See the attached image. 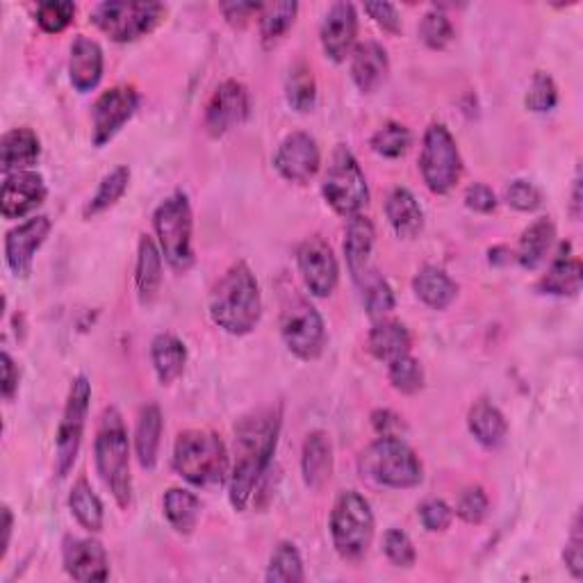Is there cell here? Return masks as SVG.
<instances>
[{
	"instance_id": "cell-32",
	"label": "cell",
	"mask_w": 583,
	"mask_h": 583,
	"mask_svg": "<svg viewBox=\"0 0 583 583\" xmlns=\"http://www.w3.org/2000/svg\"><path fill=\"white\" fill-rule=\"evenodd\" d=\"M413 289L422 304H426L433 310H445L454 304L458 297L456 281L443 272L441 267L426 265L422 267L413 278Z\"/></svg>"
},
{
	"instance_id": "cell-47",
	"label": "cell",
	"mask_w": 583,
	"mask_h": 583,
	"mask_svg": "<svg viewBox=\"0 0 583 583\" xmlns=\"http://www.w3.org/2000/svg\"><path fill=\"white\" fill-rule=\"evenodd\" d=\"M384 551L392 565L397 568H413L415 565V545L401 529H388L384 536Z\"/></svg>"
},
{
	"instance_id": "cell-45",
	"label": "cell",
	"mask_w": 583,
	"mask_h": 583,
	"mask_svg": "<svg viewBox=\"0 0 583 583\" xmlns=\"http://www.w3.org/2000/svg\"><path fill=\"white\" fill-rule=\"evenodd\" d=\"M76 16V5L69 0H46L37 8V23L44 33L57 35L69 27Z\"/></svg>"
},
{
	"instance_id": "cell-34",
	"label": "cell",
	"mask_w": 583,
	"mask_h": 583,
	"mask_svg": "<svg viewBox=\"0 0 583 583\" xmlns=\"http://www.w3.org/2000/svg\"><path fill=\"white\" fill-rule=\"evenodd\" d=\"M553 240H557V226H553L549 217L534 221L519 238V247L515 253L519 267L536 270L549 253V249L553 247Z\"/></svg>"
},
{
	"instance_id": "cell-22",
	"label": "cell",
	"mask_w": 583,
	"mask_h": 583,
	"mask_svg": "<svg viewBox=\"0 0 583 583\" xmlns=\"http://www.w3.org/2000/svg\"><path fill=\"white\" fill-rule=\"evenodd\" d=\"M390 73L388 50L378 42L356 44L352 50V78L363 94L376 92Z\"/></svg>"
},
{
	"instance_id": "cell-46",
	"label": "cell",
	"mask_w": 583,
	"mask_h": 583,
	"mask_svg": "<svg viewBox=\"0 0 583 583\" xmlns=\"http://www.w3.org/2000/svg\"><path fill=\"white\" fill-rule=\"evenodd\" d=\"M557 103H559L557 82H553V78L549 73L538 71L531 78L529 92H527V96H524V105H527V110H531L536 114H542V112H549V110L557 107Z\"/></svg>"
},
{
	"instance_id": "cell-43",
	"label": "cell",
	"mask_w": 583,
	"mask_h": 583,
	"mask_svg": "<svg viewBox=\"0 0 583 583\" xmlns=\"http://www.w3.org/2000/svg\"><path fill=\"white\" fill-rule=\"evenodd\" d=\"M420 39L433 48V50H443L451 44L454 39V25L449 21V16L441 10V8H433L428 10L422 21H420Z\"/></svg>"
},
{
	"instance_id": "cell-39",
	"label": "cell",
	"mask_w": 583,
	"mask_h": 583,
	"mask_svg": "<svg viewBox=\"0 0 583 583\" xmlns=\"http://www.w3.org/2000/svg\"><path fill=\"white\" fill-rule=\"evenodd\" d=\"M285 96L292 110L310 112L317 103V82L312 69L306 62H297L285 80Z\"/></svg>"
},
{
	"instance_id": "cell-48",
	"label": "cell",
	"mask_w": 583,
	"mask_h": 583,
	"mask_svg": "<svg viewBox=\"0 0 583 583\" xmlns=\"http://www.w3.org/2000/svg\"><path fill=\"white\" fill-rule=\"evenodd\" d=\"M488 506H490L488 494L483 492V488L475 485L460 494V500L456 504V515L468 524H481L488 517Z\"/></svg>"
},
{
	"instance_id": "cell-53",
	"label": "cell",
	"mask_w": 583,
	"mask_h": 583,
	"mask_svg": "<svg viewBox=\"0 0 583 583\" xmlns=\"http://www.w3.org/2000/svg\"><path fill=\"white\" fill-rule=\"evenodd\" d=\"M365 12L384 27L386 33H392V35H399L401 33V16L397 12L395 5L390 3H367L365 5Z\"/></svg>"
},
{
	"instance_id": "cell-40",
	"label": "cell",
	"mask_w": 583,
	"mask_h": 583,
	"mask_svg": "<svg viewBox=\"0 0 583 583\" xmlns=\"http://www.w3.org/2000/svg\"><path fill=\"white\" fill-rule=\"evenodd\" d=\"M267 581L274 583H301L306 581V572H304V561H301V553L297 549V545L292 542H281L267 565Z\"/></svg>"
},
{
	"instance_id": "cell-4",
	"label": "cell",
	"mask_w": 583,
	"mask_h": 583,
	"mask_svg": "<svg viewBox=\"0 0 583 583\" xmlns=\"http://www.w3.org/2000/svg\"><path fill=\"white\" fill-rule=\"evenodd\" d=\"M173 470L196 488H217L230 477V458L221 437L208 428H190L173 445Z\"/></svg>"
},
{
	"instance_id": "cell-33",
	"label": "cell",
	"mask_w": 583,
	"mask_h": 583,
	"mask_svg": "<svg viewBox=\"0 0 583 583\" xmlns=\"http://www.w3.org/2000/svg\"><path fill=\"white\" fill-rule=\"evenodd\" d=\"M151 363L162 386H171L183 376L187 363V348L183 340L171 333H160L151 342Z\"/></svg>"
},
{
	"instance_id": "cell-31",
	"label": "cell",
	"mask_w": 583,
	"mask_h": 583,
	"mask_svg": "<svg viewBox=\"0 0 583 583\" xmlns=\"http://www.w3.org/2000/svg\"><path fill=\"white\" fill-rule=\"evenodd\" d=\"M162 411L158 403H146L139 418H137V428H135V449L137 458L144 470H153L158 462V451H160V437H162Z\"/></svg>"
},
{
	"instance_id": "cell-37",
	"label": "cell",
	"mask_w": 583,
	"mask_h": 583,
	"mask_svg": "<svg viewBox=\"0 0 583 583\" xmlns=\"http://www.w3.org/2000/svg\"><path fill=\"white\" fill-rule=\"evenodd\" d=\"M299 12V3L295 0H281V3L262 5L258 19H260V37L265 46L278 44L292 25H295Z\"/></svg>"
},
{
	"instance_id": "cell-28",
	"label": "cell",
	"mask_w": 583,
	"mask_h": 583,
	"mask_svg": "<svg viewBox=\"0 0 583 583\" xmlns=\"http://www.w3.org/2000/svg\"><path fill=\"white\" fill-rule=\"evenodd\" d=\"M386 217L401 240H415L424 228V213L415 194L405 187H395L386 198Z\"/></svg>"
},
{
	"instance_id": "cell-49",
	"label": "cell",
	"mask_w": 583,
	"mask_h": 583,
	"mask_svg": "<svg viewBox=\"0 0 583 583\" xmlns=\"http://www.w3.org/2000/svg\"><path fill=\"white\" fill-rule=\"evenodd\" d=\"M506 203L519 213H534L542 206V192L529 181H513L506 187Z\"/></svg>"
},
{
	"instance_id": "cell-27",
	"label": "cell",
	"mask_w": 583,
	"mask_h": 583,
	"mask_svg": "<svg viewBox=\"0 0 583 583\" xmlns=\"http://www.w3.org/2000/svg\"><path fill=\"white\" fill-rule=\"evenodd\" d=\"M135 285L141 306H151L158 299L162 287V251L149 236L139 238Z\"/></svg>"
},
{
	"instance_id": "cell-8",
	"label": "cell",
	"mask_w": 583,
	"mask_h": 583,
	"mask_svg": "<svg viewBox=\"0 0 583 583\" xmlns=\"http://www.w3.org/2000/svg\"><path fill=\"white\" fill-rule=\"evenodd\" d=\"M322 194L329 206L340 217H346V219L361 215L363 208L369 203V187L365 181V173L356 156L342 144L333 151L331 162L327 167L324 181H322Z\"/></svg>"
},
{
	"instance_id": "cell-9",
	"label": "cell",
	"mask_w": 583,
	"mask_h": 583,
	"mask_svg": "<svg viewBox=\"0 0 583 583\" xmlns=\"http://www.w3.org/2000/svg\"><path fill=\"white\" fill-rule=\"evenodd\" d=\"M164 3H126V0H112L99 3L92 10V23L112 42L128 44L153 33L164 21Z\"/></svg>"
},
{
	"instance_id": "cell-30",
	"label": "cell",
	"mask_w": 583,
	"mask_h": 583,
	"mask_svg": "<svg viewBox=\"0 0 583 583\" xmlns=\"http://www.w3.org/2000/svg\"><path fill=\"white\" fill-rule=\"evenodd\" d=\"M468 426L475 441L485 449H498L506 443L508 424L504 413L488 399H479L468 413Z\"/></svg>"
},
{
	"instance_id": "cell-41",
	"label": "cell",
	"mask_w": 583,
	"mask_h": 583,
	"mask_svg": "<svg viewBox=\"0 0 583 583\" xmlns=\"http://www.w3.org/2000/svg\"><path fill=\"white\" fill-rule=\"evenodd\" d=\"M371 151L378 153L381 158H390L397 160L401 158L408 149H411L413 144V135L408 130L403 124L397 122H388L384 128H378L371 135Z\"/></svg>"
},
{
	"instance_id": "cell-35",
	"label": "cell",
	"mask_w": 583,
	"mask_h": 583,
	"mask_svg": "<svg viewBox=\"0 0 583 583\" xmlns=\"http://www.w3.org/2000/svg\"><path fill=\"white\" fill-rule=\"evenodd\" d=\"M164 517L173 529L183 536H190L201 517V500L185 488H169L162 498Z\"/></svg>"
},
{
	"instance_id": "cell-23",
	"label": "cell",
	"mask_w": 583,
	"mask_h": 583,
	"mask_svg": "<svg viewBox=\"0 0 583 583\" xmlns=\"http://www.w3.org/2000/svg\"><path fill=\"white\" fill-rule=\"evenodd\" d=\"M69 78L80 94L92 92L103 78V48L90 37H76L69 57Z\"/></svg>"
},
{
	"instance_id": "cell-20",
	"label": "cell",
	"mask_w": 583,
	"mask_h": 583,
	"mask_svg": "<svg viewBox=\"0 0 583 583\" xmlns=\"http://www.w3.org/2000/svg\"><path fill=\"white\" fill-rule=\"evenodd\" d=\"M65 570L76 581H107L110 563L105 547L92 538H67L62 547Z\"/></svg>"
},
{
	"instance_id": "cell-55",
	"label": "cell",
	"mask_w": 583,
	"mask_h": 583,
	"mask_svg": "<svg viewBox=\"0 0 583 583\" xmlns=\"http://www.w3.org/2000/svg\"><path fill=\"white\" fill-rule=\"evenodd\" d=\"M0 363H3V397H5V401H12L14 395L19 392L21 371L8 352H3V356H0Z\"/></svg>"
},
{
	"instance_id": "cell-51",
	"label": "cell",
	"mask_w": 583,
	"mask_h": 583,
	"mask_svg": "<svg viewBox=\"0 0 583 583\" xmlns=\"http://www.w3.org/2000/svg\"><path fill=\"white\" fill-rule=\"evenodd\" d=\"M454 511L443 500H426L420 506V519L426 531H445L451 524Z\"/></svg>"
},
{
	"instance_id": "cell-56",
	"label": "cell",
	"mask_w": 583,
	"mask_h": 583,
	"mask_svg": "<svg viewBox=\"0 0 583 583\" xmlns=\"http://www.w3.org/2000/svg\"><path fill=\"white\" fill-rule=\"evenodd\" d=\"M371 426L378 435H399V431L403 428V422L392 411H374Z\"/></svg>"
},
{
	"instance_id": "cell-58",
	"label": "cell",
	"mask_w": 583,
	"mask_h": 583,
	"mask_svg": "<svg viewBox=\"0 0 583 583\" xmlns=\"http://www.w3.org/2000/svg\"><path fill=\"white\" fill-rule=\"evenodd\" d=\"M570 215L572 219L581 217V176L576 173L574 185H572V201H570Z\"/></svg>"
},
{
	"instance_id": "cell-38",
	"label": "cell",
	"mask_w": 583,
	"mask_h": 583,
	"mask_svg": "<svg viewBox=\"0 0 583 583\" xmlns=\"http://www.w3.org/2000/svg\"><path fill=\"white\" fill-rule=\"evenodd\" d=\"M128 183H130V169L128 167H114L107 176L101 181L94 196L87 201V206L82 210L84 217L90 219V217H96V215L110 210L114 203L126 194Z\"/></svg>"
},
{
	"instance_id": "cell-13",
	"label": "cell",
	"mask_w": 583,
	"mask_h": 583,
	"mask_svg": "<svg viewBox=\"0 0 583 583\" xmlns=\"http://www.w3.org/2000/svg\"><path fill=\"white\" fill-rule=\"evenodd\" d=\"M297 265L312 297L327 299L333 295L340 281V265L324 238H306L297 249Z\"/></svg>"
},
{
	"instance_id": "cell-26",
	"label": "cell",
	"mask_w": 583,
	"mask_h": 583,
	"mask_svg": "<svg viewBox=\"0 0 583 583\" xmlns=\"http://www.w3.org/2000/svg\"><path fill=\"white\" fill-rule=\"evenodd\" d=\"M581 262L570 255V244H561L557 258L551 260L547 274L540 278L538 289L549 297H576L581 292Z\"/></svg>"
},
{
	"instance_id": "cell-52",
	"label": "cell",
	"mask_w": 583,
	"mask_h": 583,
	"mask_svg": "<svg viewBox=\"0 0 583 583\" xmlns=\"http://www.w3.org/2000/svg\"><path fill=\"white\" fill-rule=\"evenodd\" d=\"M465 206H468L475 213L488 215V213H492L494 208H498V196H494V192L488 185L475 183V185H470L468 190H465Z\"/></svg>"
},
{
	"instance_id": "cell-15",
	"label": "cell",
	"mask_w": 583,
	"mask_h": 583,
	"mask_svg": "<svg viewBox=\"0 0 583 583\" xmlns=\"http://www.w3.org/2000/svg\"><path fill=\"white\" fill-rule=\"evenodd\" d=\"M319 164H322V153H319L317 139L308 133H289L274 156V167L281 173V179L295 185L310 183Z\"/></svg>"
},
{
	"instance_id": "cell-6",
	"label": "cell",
	"mask_w": 583,
	"mask_h": 583,
	"mask_svg": "<svg viewBox=\"0 0 583 583\" xmlns=\"http://www.w3.org/2000/svg\"><path fill=\"white\" fill-rule=\"evenodd\" d=\"M333 547L344 561H361L374 540V513L356 490H344L331 511Z\"/></svg>"
},
{
	"instance_id": "cell-11",
	"label": "cell",
	"mask_w": 583,
	"mask_h": 583,
	"mask_svg": "<svg viewBox=\"0 0 583 583\" xmlns=\"http://www.w3.org/2000/svg\"><path fill=\"white\" fill-rule=\"evenodd\" d=\"M90 401H92V384H90V378L80 374L71 381L60 428H57L55 472L60 479H65L76 465L82 435H84L87 413H90Z\"/></svg>"
},
{
	"instance_id": "cell-21",
	"label": "cell",
	"mask_w": 583,
	"mask_h": 583,
	"mask_svg": "<svg viewBox=\"0 0 583 583\" xmlns=\"http://www.w3.org/2000/svg\"><path fill=\"white\" fill-rule=\"evenodd\" d=\"M374 238H376V230L369 217L356 215L348 219L346 232H344V255H346V267L348 272H352V278L358 285H363L374 274L369 272Z\"/></svg>"
},
{
	"instance_id": "cell-42",
	"label": "cell",
	"mask_w": 583,
	"mask_h": 583,
	"mask_svg": "<svg viewBox=\"0 0 583 583\" xmlns=\"http://www.w3.org/2000/svg\"><path fill=\"white\" fill-rule=\"evenodd\" d=\"M388 378L395 390L401 395H415L424 386V369L418 358L405 354L392 363H388Z\"/></svg>"
},
{
	"instance_id": "cell-12",
	"label": "cell",
	"mask_w": 583,
	"mask_h": 583,
	"mask_svg": "<svg viewBox=\"0 0 583 583\" xmlns=\"http://www.w3.org/2000/svg\"><path fill=\"white\" fill-rule=\"evenodd\" d=\"M281 338L299 361H317L327 346L324 319L310 301L289 299L281 312Z\"/></svg>"
},
{
	"instance_id": "cell-5",
	"label": "cell",
	"mask_w": 583,
	"mask_h": 583,
	"mask_svg": "<svg viewBox=\"0 0 583 583\" xmlns=\"http://www.w3.org/2000/svg\"><path fill=\"white\" fill-rule=\"evenodd\" d=\"M358 470L376 485L408 490L422 483L424 470L418 454L399 435H381L358 456Z\"/></svg>"
},
{
	"instance_id": "cell-14",
	"label": "cell",
	"mask_w": 583,
	"mask_h": 583,
	"mask_svg": "<svg viewBox=\"0 0 583 583\" xmlns=\"http://www.w3.org/2000/svg\"><path fill=\"white\" fill-rule=\"evenodd\" d=\"M139 107V94L135 87L128 84H116L112 90L103 92L94 107H92V141L94 146H105L107 141L114 139V135L119 133Z\"/></svg>"
},
{
	"instance_id": "cell-7",
	"label": "cell",
	"mask_w": 583,
	"mask_h": 583,
	"mask_svg": "<svg viewBox=\"0 0 583 583\" xmlns=\"http://www.w3.org/2000/svg\"><path fill=\"white\" fill-rule=\"evenodd\" d=\"M153 226L160 242V251L167 258L169 265L176 272H187L194 265V249H192L194 215L187 194L176 192L164 198L153 215Z\"/></svg>"
},
{
	"instance_id": "cell-57",
	"label": "cell",
	"mask_w": 583,
	"mask_h": 583,
	"mask_svg": "<svg viewBox=\"0 0 583 583\" xmlns=\"http://www.w3.org/2000/svg\"><path fill=\"white\" fill-rule=\"evenodd\" d=\"M12 529H14L12 511H10V506H3V527H0V531H3V540H0V561L8 557L10 540H12Z\"/></svg>"
},
{
	"instance_id": "cell-25",
	"label": "cell",
	"mask_w": 583,
	"mask_h": 583,
	"mask_svg": "<svg viewBox=\"0 0 583 583\" xmlns=\"http://www.w3.org/2000/svg\"><path fill=\"white\" fill-rule=\"evenodd\" d=\"M301 475L310 490H322L333 477V445L324 431L308 433L301 451Z\"/></svg>"
},
{
	"instance_id": "cell-50",
	"label": "cell",
	"mask_w": 583,
	"mask_h": 583,
	"mask_svg": "<svg viewBox=\"0 0 583 583\" xmlns=\"http://www.w3.org/2000/svg\"><path fill=\"white\" fill-rule=\"evenodd\" d=\"M563 561H565V565L574 579L583 576V538H581V515L579 513L574 515L570 538L565 540Z\"/></svg>"
},
{
	"instance_id": "cell-2",
	"label": "cell",
	"mask_w": 583,
	"mask_h": 583,
	"mask_svg": "<svg viewBox=\"0 0 583 583\" xmlns=\"http://www.w3.org/2000/svg\"><path fill=\"white\" fill-rule=\"evenodd\" d=\"M208 312L228 335H249L262 317V295L247 262H236L213 287Z\"/></svg>"
},
{
	"instance_id": "cell-44",
	"label": "cell",
	"mask_w": 583,
	"mask_h": 583,
	"mask_svg": "<svg viewBox=\"0 0 583 583\" xmlns=\"http://www.w3.org/2000/svg\"><path fill=\"white\" fill-rule=\"evenodd\" d=\"M363 299H365V310L369 317H384L395 308V292L390 283L381 276H369L363 283Z\"/></svg>"
},
{
	"instance_id": "cell-17",
	"label": "cell",
	"mask_w": 583,
	"mask_h": 583,
	"mask_svg": "<svg viewBox=\"0 0 583 583\" xmlns=\"http://www.w3.org/2000/svg\"><path fill=\"white\" fill-rule=\"evenodd\" d=\"M50 232V219L39 215L25 219L12 228L5 238V260L16 278H27L33 272L35 253L42 249Z\"/></svg>"
},
{
	"instance_id": "cell-16",
	"label": "cell",
	"mask_w": 583,
	"mask_h": 583,
	"mask_svg": "<svg viewBox=\"0 0 583 583\" xmlns=\"http://www.w3.org/2000/svg\"><path fill=\"white\" fill-rule=\"evenodd\" d=\"M249 112H251V96L247 87L238 80H226L213 92L203 126H206V130L213 137H221L228 130L244 124Z\"/></svg>"
},
{
	"instance_id": "cell-1",
	"label": "cell",
	"mask_w": 583,
	"mask_h": 583,
	"mask_svg": "<svg viewBox=\"0 0 583 583\" xmlns=\"http://www.w3.org/2000/svg\"><path fill=\"white\" fill-rule=\"evenodd\" d=\"M281 408H258L236 424V460L228 477V500L236 511H244L267 475L281 433Z\"/></svg>"
},
{
	"instance_id": "cell-3",
	"label": "cell",
	"mask_w": 583,
	"mask_h": 583,
	"mask_svg": "<svg viewBox=\"0 0 583 583\" xmlns=\"http://www.w3.org/2000/svg\"><path fill=\"white\" fill-rule=\"evenodd\" d=\"M96 472L105 488L112 492L114 502L122 508L130 506L133 479H130V443L128 428L114 405L105 408L94 441Z\"/></svg>"
},
{
	"instance_id": "cell-54",
	"label": "cell",
	"mask_w": 583,
	"mask_h": 583,
	"mask_svg": "<svg viewBox=\"0 0 583 583\" xmlns=\"http://www.w3.org/2000/svg\"><path fill=\"white\" fill-rule=\"evenodd\" d=\"M262 3H244V0H238V3H224L221 12L232 25H244L253 14H260Z\"/></svg>"
},
{
	"instance_id": "cell-24",
	"label": "cell",
	"mask_w": 583,
	"mask_h": 583,
	"mask_svg": "<svg viewBox=\"0 0 583 583\" xmlns=\"http://www.w3.org/2000/svg\"><path fill=\"white\" fill-rule=\"evenodd\" d=\"M42 156V141L31 128H12L0 139V169L5 176L16 171H31Z\"/></svg>"
},
{
	"instance_id": "cell-29",
	"label": "cell",
	"mask_w": 583,
	"mask_h": 583,
	"mask_svg": "<svg viewBox=\"0 0 583 583\" xmlns=\"http://www.w3.org/2000/svg\"><path fill=\"white\" fill-rule=\"evenodd\" d=\"M411 331L397 319H378L367 338V348L376 361L392 363L405 354H411Z\"/></svg>"
},
{
	"instance_id": "cell-19",
	"label": "cell",
	"mask_w": 583,
	"mask_h": 583,
	"mask_svg": "<svg viewBox=\"0 0 583 583\" xmlns=\"http://www.w3.org/2000/svg\"><path fill=\"white\" fill-rule=\"evenodd\" d=\"M46 183L37 171H16L5 176L3 196H0V210L5 219H23L37 210L46 201Z\"/></svg>"
},
{
	"instance_id": "cell-36",
	"label": "cell",
	"mask_w": 583,
	"mask_h": 583,
	"mask_svg": "<svg viewBox=\"0 0 583 583\" xmlns=\"http://www.w3.org/2000/svg\"><path fill=\"white\" fill-rule=\"evenodd\" d=\"M69 508L82 529L99 534L103 529V504L84 477L78 479L69 494Z\"/></svg>"
},
{
	"instance_id": "cell-18",
	"label": "cell",
	"mask_w": 583,
	"mask_h": 583,
	"mask_svg": "<svg viewBox=\"0 0 583 583\" xmlns=\"http://www.w3.org/2000/svg\"><path fill=\"white\" fill-rule=\"evenodd\" d=\"M319 37L329 60L344 62L352 55L358 37V14L352 3H333L324 14Z\"/></svg>"
},
{
	"instance_id": "cell-10",
	"label": "cell",
	"mask_w": 583,
	"mask_h": 583,
	"mask_svg": "<svg viewBox=\"0 0 583 583\" xmlns=\"http://www.w3.org/2000/svg\"><path fill=\"white\" fill-rule=\"evenodd\" d=\"M420 171L433 194H449L462 176V158L458 144L443 124H431L422 139Z\"/></svg>"
}]
</instances>
